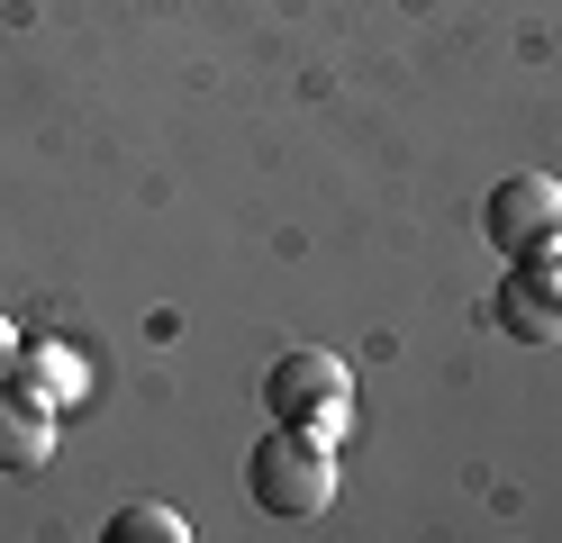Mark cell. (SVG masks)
Instances as JSON below:
<instances>
[{"instance_id":"cell-1","label":"cell","mask_w":562,"mask_h":543,"mask_svg":"<svg viewBox=\"0 0 562 543\" xmlns=\"http://www.w3.org/2000/svg\"><path fill=\"white\" fill-rule=\"evenodd\" d=\"M245 498L263 507V517L300 525V517H327L336 507V444L308 426H272L255 453H245Z\"/></svg>"},{"instance_id":"cell-6","label":"cell","mask_w":562,"mask_h":543,"mask_svg":"<svg viewBox=\"0 0 562 543\" xmlns=\"http://www.w3.org/2000/svg\"><path fill=\"white\" fill-rule=\"evenodd\" d=\"M27 398H46V408H82L91 398V362L74 344H19V372H10Z\"/></svg>"},{"instance_id":"cell-8","label":"cell","mask_w":562,"mask_h":543,"mask_svg":"<svg viewBox=\"0 0 562 543\" xmlns=\"http://www.w3.org/2000/svg\"><path fill=\"white\" fill-rule=\"evenodd\" d=\"M19 372V326H10V308H0V381Z\"/></svg>"},{"instance_id":"cell-5","label":"cell","mask_w":562,"mask_h":543,"mask_svg":"<svg viewBox=\"0 0 562 543\" xmlns=\"http://www.w3.org/2000/svg\"><path fill=\"white\" fill-rule=\"evenodd\" d=\"M55 462V408L0 381V471H46Z\"/></svg>"},{"instance_id":"cell-4","label":"cell","mask_w":562,"mask_h":543,"mask_svg":"<svg viewBox=\"0 0 562 543\" xmlns=\"http://www.w3.org/2000/svg\"><path fill=\"white\" fill-rule=\"evenodd\" d=\"M499 326L517 344H562V245L553 253H526V263L499 281Z\"/></svg>"},{"instance_id":"cell-3","label":"cell","mask_w":562,"mask_h":543,"mask_svg":"<svg viewBox=\"0 0 562 543\" xmlns=\"http://www.w3.org/2000/svg\"><path fill=\"white\" fill-rule=\"evenodd\" d=\"M481 227H490V245H499L508 263L553 253V245H562V181H553V172H508L499 191H490Z\"/></svg>"},{"instance_id":"cell-7","label":"cell","mask_w":562,"mask_h":543,"mask_svg":"<svg viewBox=\"0 0 562 543\" xmlns=\"http://www.w3.org/2000/svg\"><path fill=\"white\" fill-rule=\"evenodd\" d=\"M110 543H191V525H182V507H164V498H127L110 525H100Z\"/></svg>"},{"instance_id":"cell-2","label":"cell","mask_w":562,"mask_h":543,"mask_svg":"<svg viewBox=\"0 0 562 543\" xmlns=\"http://www.w3.org/2000/svg\"><path fill=\"white\" fill-rule=\"evenodd\" d=\"M263 408H272V426H308V434H336L355 426V372H345L336 353H318V344H291L263 372Z\"/></svg>"}]
</instances>
